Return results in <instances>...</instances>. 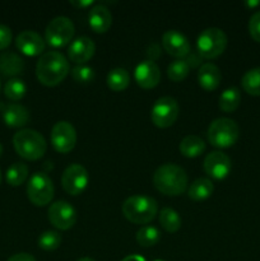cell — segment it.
Masks as SVG:
<instances>
[{"mask_svg": "<svg viewBox=\"0 0 260 261\" xmlns=\"http://www.w3.org/2000/svg\"><path fill=\"white\" fill-rule=\"evenodd\" d=\"M68 59L59 51H48L41 55L36 64V76L42 86L55 87L69 74Z\"/></svg>", "mask_w": 260, "mask_h": 261, "instance_id": "1", "label": "cell"}, {"mask_svg": "<svg viewBox=\"0 0 260 261\" xmlns=\"http://www.w3.org/2000/svg\"><path fill=\"white\" fill-rule=\"evenodd\" d=\"M153 184L160 193L168 196H178L188 188V175L185 170L175 163H165L155 170Z\"/></svg>", "mask_w": 260, "mask_h": 261, "instance_id": "2", "label": "cell"}, {"mask_svg": "<svg viewBox=\"0 0 260 261\" xmlns=\"http://www.w3.org/2000/svg\"><path fill=\"white\" fill-rule=\"evenodd\" d=\"M13 145L18 155L27 161H37L46 152V140L41 133L32 129H23L13 137Z\"/></svg>", "mask_w": 260, "mask_h": 261, "instance_id": "3", "label": "cell"}, {"mask_svg": "<svg viewBox=\"0 0 260 261\" xmlns=\"http://www.w3.org/2000/svg\"><path fill=\"white\" fill-rule=\"evenodd\" d=\"M122 214L135 224H147L153 221L158 212V204L150 196L133 195L122 204Z\"/></svg>", "mask_w": 260, "mask_h": 261, "instance_id": "4", "label": "cell"}, {"mask_svg": "<svg viewBox=\"0 0 260 261\" xmlns=\"http://www.w3.org/2000/svg\"><path fill=\"white\" fill-rule=\"evenodd\" d=\"M240 130L236 122L228 117H219L211 122L206 132L208 142L216 148H229L239 139Z\"/></svg>", "mask_w": 260, "mask_h": 261, "instance_id": "5", "label": "cell"}, {"mask_svg": "<svg viewBox=\"0 0 260 261\" xmlns=\"http://www.w3.org/2000/svg\"><path fill=\"white\" fill-rule=\"evenodd\" d=\"M227 47V36L219 28H206L199 35L196 41V51L203 59H216Z\"/></svg>", "mask_w": 260, "mask_h": 261, "instance_id": "6", "label": "cell"}, {"mask_svg": "<svg viewBox=\"0 0 260 261\" xmlns=\"http://www.w3.org/2000/svg\"><path fill=\"white\" fill-rule=\"evenodd\" d=\"M75 33L73 22L68 17H56L45 30V42L53 47L60 48L71 43Z\"/></svg>", "mask_w": 260, "mask_h": 261, "instance_id": "7", "label": "cell"}, {"mask_svg": "<svg viewBox=\"0 0 260 261\" xmlns=\"http://www.w3.org/2000/svg\"><path fill=\"white\" fill-rule=\"evenodd\" d=\"M27 196L33 205H47L54 198V184L48 175L36 172L27 184Z\"/></svg>", "mask_w": 260, "mask_h": 261, "instance_id": "8", "label": "cell"}, {"mask_svg": "<svg viewBox=\"0 0 260 261\" xmlns=\"http://www.w3.org/2000/svg\"><path fill=\"white\" fill-rule=\"evenodd\" d=\"M152 122L157 127L172 126L178 117V103L172 97H161L154 102L150 112Z\"/></svg>", "mask_w": 260, "mask_h": 261, "instance_id": "9", "label": "cell"}, {"mask_svg": "<svg viewBox=\"0 0 260 261\" xmlns=\"http://www.w3.org/2000/svg\"><path fill=\"white\" fill-rule=\"evenodd\" d=\"M47 218L55 228L60 231H68L75 224L78 216L75 208L71 204H69L68 201L59 200L50 205L47 211Z\"/></svg>", "mask_w": 260, "mask_h": 261, "instance_id": "10", "label": "cell"}, {"mask_svg": "<svg viewBox=\"0 0 260 261\" xmlns=\"http://www.w3.org/2000/svg\"><path fill=\"white\" fill-rule=\"evenodd\" d=\"M51 144L59 153H69L76 144V132L68 121H59L51 130Z\"/></svg>", "mask_w": 260, "mask_h": 261, "instance_id": "11", "label": "cell"}, {"mask_svg": "<svg viewBox=\"0 0 260 261\" xmlns=\"http://www.w3.org/2000/svg\"><path fill=\"white\" fill-rule=\"evenodd\" d=\"M63 189L70 195L76 196L86 190L88 185V172L82 165H70L65 168L61 176Z\"/></svg>", "mask_w": 260, "mask_h": 261, "instance_id": "12", "label": "cell"}, {"mask_svg": "<svg viewBox=\"0 0 260 261\" xmlns=\"http://www.w3.org/2000/svg\"><path fill=\"white\" fill-rule=\"evenodd\" d=\"M203 167L206 175L211 176L212 178L223 180L231 172L232 162L227 154L219 150H214L204 158Z\"/></svg>", "mask_w": 260, "mask_h": 261, "instance_id": "13", "label": "cell"}, {"mask_svg": "<svg viewBox=\"0 0 260 261\" xmlns=\"http://www.w3.org/2000/svg\"><path fill=\"white\" fill-rule=\"evenodd\" d=\"M162 46L168 55L173 58L183 59L190 53V43L189 40L181 32L176 30H170L163 35Z\"/></svg>", "mask_w": 260, "mask_h": 261, "instance_id": "14", "label": "cell"}, {"mask_svg": "<svg viewBox=\"0 0 260 261\" xmlns=\"http://www.w3.org/2000/svg\"><path fill=\"white\" fill-rule=\"evenodd\" d=\"M134 78L138 86L143 89L154 88L161 81L160 68L154 61L144 60L139 63L135 68Z\"/></svg>", "mask_w": 260, "mask_h": 261, "instance_id": "15", "label": "cell"}, {"mask_svg": "<svg viewBox=\"0 0 260 261\" xmlns=\"http://www.w3.org/2000/svg\"><path fill=\"white\" fill-rule=\"evenodd\" d=\"M15 46L24 55L38 56L43 55L46 42L38 33L33 31H23L15 38Z\"/></svg>", "mask_w": 260, "mask_h": 261, "instance_id": "16", "label": "cell"}, {"mask_svg": "<svg viewBox=\"0 0 260 261\" xmlns=\"http://www.w3.org/2000/svg\"><path fill=\"white\" fill-rule=\"evenodd\" d=\"M94 51H96V45L93 41L89 37L82 36V37L71 41V43L69 45L68 56L73 63L83 65L84 63L93 58Z\"/></svg>", "mask_w": 260, "mask_h": 261, "instance_id": "17", "label": "cell"}, {"mask_svg": "<svg viewBox=\"0 0 260 261\" xmlns=\"http://www.w3.org/2000/svg\"><path fill=\"white\" fill-rule=\"evenodd\" d=\"M89 27L96 33H105L110 30L112 23V15L109 8L102 4H97L89 10Z\"/></svg>", "mask_w": 260, "mask_h": 261, "instance_id": "18", "label": "cell"}, {"mask_svg": "<svg viewBox=\"0 0 260 261\" xmlns=\"http://www.w3.org/2000/svg\"><path fill=\"white\" fill-rule=\"evenodd\" d=\"M222 81L221 70L217 65L212 63H205L199 68L198 82L199 86L205 91H214L218 88Z\"/></svg>", "mask_w": 260, "mask_h": 261, "instance_id": "19", "label": "cell"}, {"mask_svg": "<svg viewBox=\"0 0 260 261\" xmlns=\"http://www.w3.org/2000/svg\"><path fill=\"white\" fill-rule=\"evenodd\" d=\"M3 120L10 127H23L30 121V114L22 105L10 103L3 110Z\"/></svg>", "mask_w": 260, "mask_h": 261, "instance_id": "20", "label": "cell"}, {"mask_svg": "<svg viewBox=\"0 0 260 261\" xmlns=\"http://www.w3.org/2000/svg\"><path fill=\"white\" fill-rule=\"evenodd\" d=\"M24 70V61L14 53L0 54V73L4 76L19 75Z\"/></svg>", "mask_w": 260, "mask_h": 261, "instance_id": "21", "label": "cell"}, {"mask_svg": "<svg viewBox=\"0 0 260 261\" xmlns=\"http://www.w3.org/2000/svg\"><path fill=\"white\" fill-rule=\"evenodd\" d=\"M214 186L213 182H212L209 178L205 177H200L196 178L193 184L190 185L188 190V195L191 200L195 201H201L208 199L209 196L213 194Z\"/></svg>", "mask_w": 260, "mask_h": 261, "instance_id": "22", "label": "cell"}, {"mask_svg": "<svg viewBox=\"0 0 260 261\" xmlns=\"http://www.w3.org/2000/svg\"><path fill=\"white\" fill-rule=\"evenodd\" d=\"M180 153L186 158L199 157L205 150V143L196 135H188L180 143Z\"/></svg>", "mask_w": 260, "mask_h": 261, "instance_id": "23", "label": "cell"}, {"mask_svg": "<svg viewBox=\"0 0 260 261\" xmlns=\"http://www.w3.org/2000/svg\"><path fill=\"white\" fill-rule=\"evenodd\" d=\"M107 87L114 92H121L129 87L130 75L124 68H115L107 74Z\"/></svg>", "mask_w": 260, "mask_h": 261, "instance_id": "24", "label": "cell"}, {"mask_svg": "<svg viewBox=\"0 0 260 261\" xmlns=\"http://www.w3.org/2000/svg\"><path fill=\"white\" fill-rule=\"evenodd\" d=\"M240 102H241V93L239 88L231 87V88L224 89L223 93L219 96V109L229 114L240 106Z\"/></svg>", "mask_w": 260, "mask_h": 261, "instance_id": "25", "label": "cell"}, {"mask_svg": "<svg viewBox=\"0 0 260 261\" xmlns=\"http://www.w3.org/2000/svg\"><path fill=\"white\" fill-rule=\"evenodd\" d=\"M160 224L165 231L175 233L181 228V218L172 208H163L160 213Z\"/></svg>", "mask_w": 260, "mask_h": 261, "instance_id": "26", "label": "cell"}, {"mask_svg": "<svg viewBox=\"0 0 260 261\" xmlns=\"http://www.w3.org/2000/svg\"><path fill=\"white\" fill-rule=\"evenodd\" d=\"M28 177V167L23 162H15L8 168L5 180L10 186H20Z\"/></svg>", "mask_w": 260, "mask_h": 261, "instance_id": "27", "label": "cell"}, {"mask_svg": "<svg viewBox=\"0 0 260 261\" xmlns=\"http://www.w3.org/2000/svg\"><path fill=\"white\" fill-rule=\"evenodd\" d=\"M244 91L250 96H260V68L250 69L241 79Z\"/></svg>", "mask_w": 260, "mask_h": 261, "instance_id": "28", "label": "cell"}, {"mask_svg": "<svg viewBox=\"0 0 260 261\" xmlns=\"http://www.w3.org/2000/svg\"><path fill=\"white\" fill-rule=\"evenodd\" d=\"M25 92H27V87L22 79L12 78L4 86V94L10 101H19L25 96Z\"/></svg>", "mask_w": 260, "mask_h": 261, "instance_id": "29", "label": "cell"}, {"mask_svg": "<svg viewBox=\"0 0 260 261\" xmlns=\"http://www.w3.org/2000/svg\"><path fill=\"white\" fill-rule=\"evenodd\" d=\"M160 239V231L153 226H144L137 232V242L142 247L154 246Z\"/></svg>", "mask_w": 260, "mask_h": 261, "instance_id": "30", "label": "cell"}, {"mask_svg": "<svg viewBox=\"0 0 260 261\" xmlns=\"http://www.w3.org/2000/svg\"><path fill=\"white\" fill-rule=\"evenodd\" d=\"M189 71H190V66L188 65V63L184 59H177L168 65L167 76L172 82L177 83V82L184 81L189 75Z\"/></svg>", "mask_w": 260, "mask_h": 261, "instance_id": "31", "label": "cell"}, {"mask_svg": "<svg viewBox=\"0 0 260 261\" xmlns=\"http://www.w3.org/2000/svg\"><path fill=\"white\" fill-rule=\"evenodd\" d=\"M37 244L43 251H55L61 244V236L55 231H46L38 237Z\"/></svg>", "mask_w": 260, "mask_h": 261, "instance_id": "32", "label": "cell"}, {"mask_svg": "<svg viewBox=\"0 0 260 261\" xmlns=\"http://www.w3.org/2000/svg\"><path fill=\"white\" fill-rule=\"evenodd\" d=\"M71 76L75 82L82 84H87L94 79V71L91 66L87 65H76L71 70Z\"/></svg>", "mask_w": 260, "mask_h": 261, "instance_id": "33", "label": "cell"}, {"mask_svg": "<svg viewBox=\"0 0 260 261\" xmlns=\"http://www.w3.org/2000/svg\"><path fill=\"white\" fill-rule=\"evenodd\" d=\"M249 32L252 40L256 41V42H260V10L254 13L251 15V18H250Z\"/></svg>", "mask_w": 260, "mask_h": 261, "instance_id": "34", "label": "cell"}, {"mask_svg": "<svg viewBox=\"0 0 260 261\" xmlns=\"http://www.w3.org/2000/svg\"><path fill=\"white\" fill-rule=\"evenodd\" d=\"M12 30L8 25L0 24V50H5L12 43Z\"/></svg>", "mask_w": 260, "mask_h": 261, "instance_id": "35", "label": "cell"}, {"mask_svg": "<svg viewBox=\"0 0 260 261\" xmlns=\"http://www.w3.org/2000/svg\"><path fill=\"white\" fill-rule=\"evenodd\" d=\"M201 60H203V58H201L200 54L196 50L190 51L185 59V61L188 63V65L190 66V68H198L199 65H201Z\"/></svg>", "mask_w": 260, "mask_h": 261, "instance_id": "36", "label": "cell"}, {"mask_svg": "<svg viewBox=\"0 0 260 261\" xmlns=\"http://www.w3.org/2000/svg\"><path fill=\"white\" fill-rule=\"evenodd\" d=\"M7 261H36V259L31 254H27V252H19V254L10 256Z\"/></svg>", "mask_w": 260, "mask_h": 261, "instance_id": "37", "label": "cell"}, {"mask_svg": "<svg viewBox=\"0 0 260 261\" xmlns=\"http://www.w3.org/2000/svg\"><path fill=\"white\" fill-rule=\"evenodd\" d=\"M70 4L73 5V7H75L76 9H84V8L89 7V5L93 4V2L92 0H71Z\"/></svg>", "mask_w": 260, "mask_h": 261, "instance_id": "38", "label": "cell"}, {"mask_svg": "<svg viewBox=\"0 0 260 261\" xmlns=\"http://www.w3.org/2000/svg\"><path fill=\"white\" fill-rule=\"evenodd\" d=\"M121 261H145V259L140 255H129V256L124 257Z\"/></svg>", "mask_w": 260, "mask_h": 261, "instance_id": "39", "label": "cell"}, {"mask_svg": "<svg viewBox=\"0 0 260 261\" xmlns=\"http://www.w3.org/2000/svg\"><path fill=\"white\" fill-rule=\"evenodd\" d=\"M76 261H96V260L91 259V257H81V259H78Z\"/></svg>", "mask_w": 260, "mask_h": 261, "instance_id": "40", "label": "cell"}, {"mask_svg": "<svg viewBox=\"0 0 260 261\" xmlns=\"http://www.w3.org/2000/svg\"><path fill=\"white\" fill-rule=\"evenodd\" d=\"M260 2H255V3H246V5H249V7H255V5H259Z\"/></svg>", "mask_w": 260, "mask_h": 261, "instance_id": "41", "label": "cell"}, {"mask_svg": "<svg viewBox=\"0 0 260 261\" xmlns=\"http://www.w3.org/2000/svg\"><path fill=\"white\" fill-rule=\"evenodd\" d=\"M3 150H4V149H3V145L0 144V157H2V154H3Z\"/></svg>", "mask_w": 260, "mask_h": 261, "instance_id": "42", "label": "cell"}, {"mask_svg": "<svg viewBox=\"0 0 260 261\" xmlns=\"http://www.w3.org/2000/svg\"><path fill=\"white\" fill-rule=\"evenodd\" d=\"M0 184H2V172H0Z\"/></svg>", "mask_w": 260, "mask_h": 261, "instance_id": "43", "label": "cell"}, {"mask_svg": "<svg viewBox=\"0 0 260 261\" xmlns=\"http://www.w3.org/2000/svg\"><path fill=\"white\" fill-rule=\"evenodd\" d=\"M153 261H165V260H160V259H157V260H153Z\"/></svg>", "mask_w": 260, "mask_h": 261, "instance_id": "44", "label": "cell"}, {"mask_svg": "<svg viewBox=\"0 0 260 261\" xmlns=\"http://www.w3.org/2000/svg\"><path fill=\"white\" fill-rule=\"evenodd\" d=\"M0 87H2V82H0Z\"/></svg>", "mask_w": 260, "mask_h": 261, "instance_id": "45", "label": "cell"}]
</instances>
